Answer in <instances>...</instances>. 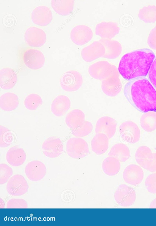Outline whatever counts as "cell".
I'll return each instance as SVG.
<instances>
[{
	"instance_id": "obj_1",
	"label": "cell",
	"mask_w": 156,
	"mask_h": 226,
	"mask_svg": "<svg viewBox=\"0 0 156 226\" xmlns=\"http://www.w3.org/2000/svg\"><path fill=\"white\" fill-rule=\"evenodd\" d=\"M124 94L129 102L140 112H156V90L146 78L129 81Z\"/></svg>"
},
{
	"instance_id": "obj_2",
	"label": "cell",
	"mask_w": 156,
	"mask_h": 226,
	"mask_svg": "<svg viewBox=\"0 0 156 226\" xmlns=\"http://www.w3.org/2000/svg\"><path fill=\"white\" fill-rule=\"evenodd\" d=\"M155 58L154 53L149 49L133 50L122 57L118 71L122 77L127 81L145 78L147 75Z\"/></svg>"
},
{
	"instance_id": "obj_3",
	"label": "cell",
	"mask_w": 156,
	"mask_h": 226,
	"mask_svg": "<svg viewBox=\"0 0 156 226\" xmlns=\"http://www.w3.org/2000/svg\"><path fill=\"white\" fill-rule=\"evenodd\" d=\"M116 67L111 65L102 80L101 88L103 92L110 96L117 95L120 91L122 85Z\"/></svg>"
},
{
	"instance_id": "obj_4",
	"label": "cell",
	"mask_w": 156,
	"mask_h": 226,
	"mask_svg": "<svg viewBox=\"0 0 156 226\" xmlns=\"http://www.w3.org/2000/svg\"><path fill=\"white\" fill-rule=\"evenodd\" d=\"M135 158L141 167L150 172H156V153H152L147 146H141L137 149Z\"/></svg>"
},
{
	"instance_id": "obj_5",
	"label": "cell",
	"mask_w": 156,
	"mask_h": 226,
	"mask_svg": "<svg viewBox=\"0 0 156 226\" xmlns=\"http://www.w3.org/2000/svg\"><path fill=\"white\" fill-rule=\"evenodd\" d=\"M66 150L68 155L75 159H80L90 153L88 144L84 139L80 137H72L67 141Z\"/></svg>"
},
{
	"instance_id": "obj_6",
	"label": "cell",
	"mask_w": 156,
	"mask_h": 226,
	"mask_svg": "<svg viewBox=\"0 0 156 226\" xmlns=\"http://www.w3.org/2000/svg\"><path fill=\"white\" fill-rule=\"evenodd\" d=\"M83 79L81 74L76 71H70L64 73L60 79L62 89L68 92L79 89L81 86Z\"/></svg>"
},
{
	"instance_id": "obj_7",
	"label": "cell",
	"mask_w": 156,
	"mask_h": 226,
	"mask_svg": "<svg viewBox=\"0 0 156 226\" xmlns=\"http://www.w3.org/2000/svg\"><path fill=\"white\" fill-rule=\"evenodd\" d=\"M115 200L119 205L128 207L132 205L136 198L135 190L127 185H120L116 189L114 195Z\"/></svg>"
},
{
	"instance_id": "obj_8",
	"label": "cell",
	"mask_w": 156,
	"mask_h": 226,
	"mask_svg": "<svg viewBox=\"0 0 156 226\" xmlns=\"http://www.w3.org/2000/svg\"><path fill=\"white\" fill-rule=\"evenodd\" d=\"M120 136L124 142L134 144L140 138V131L137 126L133 122L128 121L122 123L119 127Z\"/></svg>"
},
{
	"instance_id": "obj_9",
	"label": "cell",
	"mask_w": 156,
	"mask_h": 226,
	"mask_svg": "<svg viewBox=\"0 0 156 226\" xmlns=\"http://www.w3.org/2000/svg\"><path fill=\"white\" fill-rule=\"evenodd\" d=\"M29 186L25 178L19 174L12 176L8 182L6 189L7 192L13 196H20L26 193Z\"/></svg>"
},
{
	"instance_id": "obj_10",
	"label": "cell",
	"mask_w": 156,
	"mask_h": 226,
	"mask_svg": "<svg viewBox=\"0 0 156 226\" xmlns=\"http://www.w3.org/2000/svg\"><path fill=\"white\" fill-rule=\"evenodd\" d=\"M23 60L27 67L33 70L40 68L44 66L45 62L43 54L40 51L34 49H28L24 52Z\"/></svg>"
},
{
	"instance_id": "obj_11",
	"label": "cell",
	"mask_w": 156,
	"mask_h": 226,
	"mask_svg": "<svg viewBox=\"0 0 156 226\" xmlns=\"http://www.w3.org/2000/svg\"><path fill=\"white\" fill-rule=\"evenodd\" d=\"M44 154L50 158L60 155L63 151V144L61 140L55 137H51L46 140L42 145Z\"/></svg>"
},
{
	"instance_id": "obj_12",
	"label": "cell",
	"mask_w": 156,
	"mask_h": 226,
	"mask_svg": "<svg viewBox=\"0 0 156 226\" xmlns=\"http://www.w3.org/2000/svg\"><path fill=\"white\" fill-rule=\"evenodd\" d=\"M70 36L71 40L75 44L81 46L88 43L91 39L93 32L88 26L78 25L72 30Z\"/></svg>"
},
{
	"instance_id": "obj_13",
	"label": "cell",
	"mask_w": 156,
	"mask_h": 226,
	"mask_svg": "<svg viewBox=\"0 0 156 226\" xmlns=\"http://www.w3.org/2000/svg\"><path fill=\"white\" fill-rule=\"evenodd\" d=\"M24 38L29 46L40 47L42 46L46 40V36L41 29L35 27H31L26 31Z\"/></svg>"
},
{
	"instance_id": "obj_14",
	"label": "cell",
	"mask_w": 156,
	"mask_h": 226,
	"mask_svg": "<svg viewBox=\"0 0 156 226\" xmlns=\"http://www.w3.org/2000/svg\"><path fill=\"white\" fill-rule=\"evenodd\" d=\"M25 172L29 180L33 181H38L42 179L45 176L46 168L44 164L41 161L34 160L27 165Z\"/></svg>"
},
{
	"instance_id": "obj_15",
	"label": "cell",
	"mask_w": 156,
	"mask_h": 226,
	"mask_svg": "<svg viewBox=\"0 0 156 226\" xmlns=\"http://www.w3.org/2000/svg\"><path fill=\"white\" fill-rule=\"evenodd\" d=\"M103 45L99 41H95L83 48L81 52V56L86 61L90 62L100 57L105 53Z\"/></svg>"
},
{
	"instance_id": "obj_16",
	"label": "cell",
	"mask_w": 156,
	"mask_h": 226,
	"mask_svg": "<svg viewBox=\"0 0 156 226\" xmlns=\"http://www.w3.org/2000/svg\"><path fill=\"white\" fill-rule=\"evenodd\" d=\"M122 176L126 183L136 186L142 182L144 177V173L140 166L135 164H131L125 169Z\"/></svg>"
},
{
	"instance_id": "obj_17",
	"label": "cell",
	"mask_w": 156,
	"mask_h": 226,
	"mask_svg": "<svg viewBox=\"0 0 156 226\" xmlns=\"http://www.w3.org/2000/svg\"><path fill=\"white\" fill-rule=\"evenodd\" d=\"M117 125L116 121L114 119L109 116H103L97 121L95 131L96 134L103 133L110 139L115 133Z\"/></svg>"
},
{
	"instance_id": "obj_18",
	"label": "cell",
	"mask_w": 156,
	"mask_h": 226,
	"mask_svg": "<svg viewBox=\"0 0 156 226\" xmlns=\"http://www.w3.org/2000/svg\"><path fill=\"white\" fill-rule=\"evenodd\" d=\"M31 18L34 24L44 26L51 23L52 19V15L49 8L45 6H40L33 10Z\"/></svg>"
},
{
	"instance_id": "obj_19",
	"label": "cell",
	"mask_w": 156,
	"mask_h": 226,
	"mask_svg": "<svg viewBox=\"0 0 156 226\" xmlns=\"http://www.w3.org/2000/svg\"><path fill=\"white\" fill-rule=\"evenodd\" d=\"M119 28L116 23L112 22H103L98 24L95 27L96 35L102 39H111L118 34Z\"/></svg>"
},
{
	"instance_id": "obj_20",
	"label": "cell",
	"mask_w": 156,
	"mask_h": 226,
	"mask_svg": "<svg viewBox=\"0 0 156 226\" xmlns=\"http://www.w3.org/2000/svg\"><path fill=\"white\" fill-rule=\"evenodd\" d=\"M17 80V74L12 69L5 68L0 71V86L4 90L12 88Z\"/></svg>"
},
{
	"instance_id": "obj_21",
	"label": "cell",
	"mask_w": 156,
	"mask_h": 226,
	"mask_svg": "<svg viewBox=\"0 0 156 226\" xmlns=\"http://www.w3.org/2000/svg\"><path fill=\"white\" fill-rule=\"evenodd\" d=\"M8 162L13 166L17 167L22 165L25 162L26 154L24 150L17 146L11 148L6 155Z\"/></svg>"
},
{
	"instance_id": "obj_22",
	"label": "cell",
	"mask_w": 156,
	"mask_h": 226,
	"mask_svg": "<svg viewBox=\"0 0 156 226\" xmlns=\"http://www.w3.org/2000/svg\"><path fill=\"white\" fill-rule=\"evenodd\" d=\"M70 102L66 96L60 95L53 101L51 106L52 113L55 116H61L64 115L69 109Z\"/></svg>"
},
{
	"instance_id": "obj_23",
	"label": "cell",
	"mask_w": 156,
	"mask_h": 226,
	"mask_svg": "<svg viewBox=\"0 0 156 226\" xmlns=\"http://www.w3.org/2000/svg\"><path fill=\"white\" fill-rule=\"evenodd\" d=\"M99 41L103 45L105 49V53L103 57L110 59H114L118 57L121 53V46L117 41L101 39Z\"/></svg>"
},
{
	"instance_id": "obj_24",
	"label": "cell",
	"mask_w": 156,
	"mask_h": 226,
	"mask_svg": "<svg viewBox=\"0 0 156 226\" xmlns=\"http://www.w3.org/2000/svg\"><path fill=\"white\" fill-rule=\"evenodd\" d=\"M108 136L103 133L96 134L91 141L92 151L98 155L105 153L108 147Z\"/></svg>"
},
{
	"instance_id": "obj_25",
	"label": "cell",
	"mask_w": 156,
	"mask_h": 226,
	"mask_svg": "<svg viewBox=\"0 0 156 226\" xmlns=\"http://www.w3.org/2000/svg\"><path fill=\"white\" fill-rule=\"evenodd\" d=\"M19 104V98L15 94L7 92L0 97V107L4 111H11L16 109Z\"/></svg>"
},
{
	"instance_id": "obj_26",
	"label": "cell",
	"mask_w": 156,
	"mask_h": 226,
	"mask_svg": "<svg viewBox=\"0 0 156 226\" xmlns=\"http://www.w3.org/2000/svg\"><path fill=\"white\" fill-rule=\"evenodd\" d=\"M74 1L72 0H52L51 6L58 14L66 16L71 13L73 9Z\"/></svg>"
},
{
	"instance_id": "obj_27",
	"label": "cell",
	"mask_w": 156,
	"mask_h": 226,
	"mask_svg": "<svg viewBox=\"0 0 156 226\" xmlns=\"http://www.w3.org/2000/svg\"><path fill=\"white\" fill-rule=\"evenodd\" d=\"M109 156L114 157L120 162H125L130 157V151L128 147L122 143H118L114 145L108 153Z\"/></svg>"
},
{
	"instance_id": "obj_28",
	"label": "cell",
	"mask_w": 156,
	"mask_h": 226,
	"mask_svg": "<svg viewBox=\"0 0 156 226\" xmlns=\"http://www.w3.org/2000/svg\"><path fill=\"white\" fill-rule=\"evenodd\" d=\"M85 115L81 110H74L66 115L65 121L67 126L72 129L75 128L85 121Z\"/></svg>"
},
{
	"instance_id": "obj_29",
	"label": "cell",
	"mask_w": 156,
	"mask_h": 226,
	"mask_svg": "<svg viewBox=\"0 0 156 226\" xmlns=\"http://www.w3.org/2000/svg\"><path fill=\"white\" fill-rule=\"evenodd\" d=\"M104 172L109 176L117 174L120 168V161L115 158L109 156L104 159L102 165Z\"/></svg>"
},
{
	"instance_id": "obj_30",
	"label": "cell",
	"mask_w": 156,
	"mask_h": 226,
	"mask_svg": "<svg viewBox=\"0 0 156 226\" xmlns=\"http://www.w3.org/2000/svg\"><path fill=\"white\" fill-rule=\"evenodd\" d=\"M111 65L105 61L98 62L89 67V73L93 78L102 80L105 74Z\"/></svg>"
},
{
	"instance_id": "obj_31",
	"label": "cell",
	"mask_w": 156,
	"mask_h": 226,
	"mask_svg": "<svg viewBox=\"0 0 156 226\" xmlns=\"http://www.w3.org/2000/svg\"><path fill=\"white\" fill-rule=\"evenodd\" d=\"M140 124L141 127L147 132H152L156 129V112H148L141 117Z\"/></svg>"
},
{
	"instance_id": "obj_32",
	"label": "cell",
	"mask_w": 156,
	"mask_h": 226,
	"mask_svg": "<svg viewBox=\"0 0 156 226\" xmlns=\"http://www.w3.org/2000/svg\"><path fill=\"white\" fill-rule=\"evenodd\" d=\"M14 136L7 128L0 126V147L5 148L9 146L14 141Z\"/></svg>"
},
{
	"instance_id": "obj_33",
	"label": "cell",
	"mask_w": 156,
	"mask_h": 226,
	"mask_svg": "<svg viewBox=\"0 0 156 226\" xmlns=\"http://www.w3.org/2000/svg\"><path fill=\"white\" fill-rule=\"evenodd\" d=\"M93 129L92 124L87 121H85L77 127L72 129V134L77 137H82L88 135Z\"/></svg>"
},
{
	"instance_id": "obj_34",
	"label": "cell",
	"mask_w": 156,
	"mask_h": 226,
	"mask_svg": "<svg viewBox=\"0 0 156 226\" xmlns=\"http://www.w3.org/2000/svg\"><path fill=\"white\" fill-rule=\"evenodd\" d=\"M42 103V100L39 95L31 94L25 98L24 104L26 108L30 110H35Z\"/></svg>"
},
{
	"instance_id": "obj_35",
	"label": "cell",
	"mask_w": 156,
	"mask_h": 226,
	"mask_svg": "<svg viewBox=\"0 0 156 226\" xmlns=\"http://www.w3.org/2000/svg\"><path fill=\"white\" fill-rule=\"evenodd\" d=\"M12 169L4 163L0 164V184H4L9 181L13 174Z\"/></svg>"
},
{
	"instance_id": "obj_36",
	"label": "cell",
	"mask_w": 156,
	"mask_h": 226,
	"mask_svg": "<svg viewBox=\"0 0 156 226\" xmlns=\"http://www.w3.org/2000/svg\"><path fill=\"white\" fill-rule=\"evenodd\" d=\"M28 207L27 202L22 199H12L7 202V208H27Z\"/></svg>"
},
{
	"instance_id": "obj_37",
	"label": "cell",
	"mask_w": 156,
	"mask_h": 226,
	"mask_svg": "<svg viewBox=\"0 0 156 226\" xmlns=\"http://www.w3.org/2000/svg\"><path fill=\"white\" fill-rule=\"evenodd\" d=\"M145 185L149 192L156 193V173L151 174L147 177L145 181Z\"/></svg>"
},
{
	"instance_id": "obj_38",
	"label": "cell",
	"mask_w": 156,
	"mask_h": 226,
	"mask_svg": "<svg viewBox=\"0 0 156 226\" xmlns=\"http://www.w3.org/2000/svg\"><path fill=\"white\" fill-rule=\"evenodd\" d=\"M147 77L148 80L156 90V57L149 70Z\"/></svg>"
},
{
	"instance_id": "obj_39",
	"label": "cell",
	"mask_w": 156,
	"mask_h": 226,
	"mask_svg": "<svg viewBox=\"0 0 156 226\" xmlns=\"http://www.w3.org/2000/svg\"><path fill=\"white\" fill-rule=\"evenodd\" d=\"M150 208H156V198L153 200L151 202L150 204Z\"/></svg>"
}]
</instances>
